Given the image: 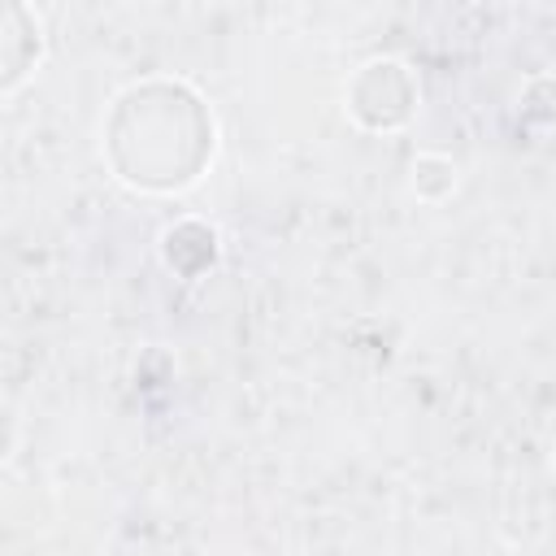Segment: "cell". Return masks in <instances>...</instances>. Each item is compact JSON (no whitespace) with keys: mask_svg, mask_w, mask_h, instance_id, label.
<instances>
[{"mask_svg":"<svg viewBox=\"0 0 556 556\" xmlns=\"http://www.w3.org/2000/svg\"><path fill=\"white\" fill-rule=\"evenodd\" d=\"M213 152V122L178 83L130 87L109 122V156L135 187H182Z\"/></svg>","mask_w":556,"mask_h":556,"instance_id":"1","label":"cell"}]
</instances>
